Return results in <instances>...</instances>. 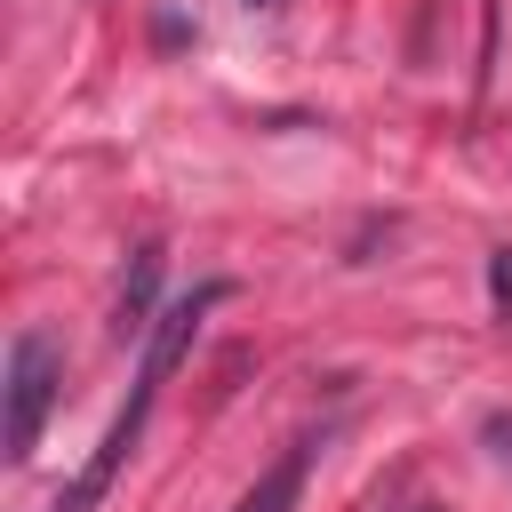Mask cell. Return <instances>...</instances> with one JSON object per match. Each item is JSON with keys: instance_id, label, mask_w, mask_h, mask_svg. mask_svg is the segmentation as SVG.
<instances>
[{"instance_id": "6da1fadb", "label": "cell", "mask_w": 512, "mask_h": 512, "mask_svg": "<svg viewBox=\"0 0 512 512\" xmlns=\"http://www.w3.org/2000/svg\"><path fill=\"white\" fill-rule=\"evenodd\" d=\"M56 384H64V352L48 344V328H16L8 336V424H0V440H8V456L24 464L32 448H40V424H48V408H56Z\"/></svg>"}, {"instance_id": "7a4b0ae2", "label": "cell", "mask_w": 512, "mask_h": 512, "mask_svg": "<svg viewBox=\"0 0 512 512\" xmlns=\"http://www.w3.org/2000/svg\"><path fill=\"white\" fill-rule=\"evenodd\" d=\"M152 400H160V384H152V376H136V392H128V408H120V416L104 424V440H96V456L80 464V480L64 488V504H56V512H96V504H104V488H112V472H120V464H128V448L144 440V416H152Z\"/></svg>"}, {"instance_id": "3957f363", "label": "cell", "mask_w": 512, "mask_h": 512, "mask_svg": "<svg viewBox=\"0 0 512 512\" xmlns=\"http://www.w3.org/2000/svg\"><path fill=\"white\" fill-rule=\"evenodd\" d=\"M152 288H160V240H144L128 256V280H120V304H112V336H144L160 312H152Z\"/></svg>"}, {"instance_id": "277c9868", "label": "cell", "mask_w": 512, "mask_h": 512, "mask_svg": "<svg viewBox=\"0 0 512 512\" xmlns=\"http://www.w3.org/2000/svg\"><path fill=\"white\" fill-rule=\"evenodd\" d=\"M304 464H312V456H304V448H288V456H280V464H272V472L232 504V512H296V496H304Z\"/></svg>"}, {"instance_id": "5b68a950", "label": "cell", "mask_w": 512, "mask_h": 512, "mask_svg": "<svg viewBox=\"0 0 512 512\" xmlns=\"http://www.w3.org/2000/svg\"><path fill=\"white\" fill-rule=\"evenodd\" d=\"M488 304H496V312H512V248H496V256H488Z\"/></svg>"}, {"instance_id": "8992f818", "label": "cell", "mask_w": 512, "mask_h": 512, "mask_svg": "<svg viewBox=\"0 0 512 512\" xmlns=\"http://www.w3.org/2000/svg\"><path fill=\"white\" fill-rule=\"evenodd\" d=\"M480 440H488V456L512 472V416H488V424H480Z\"/></svg>"}, {"instance_id": "52a82bcc", "label": "cell", "mask_w": 512, "mask_h": 512, "mask_svg": "<svg viewBox=\"0 0 512 512\" xmlns=\"http://www.w3.org/2000/svg\"><path fill=\"white\" fill-rule=\"evenodd\" d=\"M240 8H280V0H240Z\"/></svg>"}, {"instance_id": "ba28073f", "label": "cell", "mask_w": 512, "mask_h": 512, "mask_svg": "<svg viewBox=\"0 0 512 512\" xmlns=\"http://www.w3.org/2000/svg\"><path fill=\"white\" fill-rule=\"evenodd\" d=\"M416 512H440V504H416Z\"/></svg>"}]
</instances>
